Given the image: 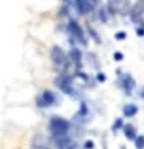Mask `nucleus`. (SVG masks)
I'll return each instance as SVG.
<instances>
[{
	"instance_id": "obj_14",
	"label": "nucleus",
	"mask_w": 144,
	"mask_h": 149,
	"mask_svg": "<svg viewBox=\"0 0 144 149\" xmlns=\"http://www.w3.org/2000/svg\"><path fill=\"white\" fill-rule=\"evenodd\" d=\"M122 127H124V120H122L120 118H119V119H116L114 125H112V132H117L119 129H122Z\"/></svg>"
},
{
	"instance_id": "obj_18",
	"label": "nucleus",
	"mask_w": 144,
	"mask_h": 149,
	"mask_svg": "<svg viewBox=\"0 0 144 149\" xmlns=\"http://www.w3.org/2000/svg\"><path fill=\"white\" fill-rule=\"evenodd\" d=\"M84 148H87V149H92V148H95V144H93V141H86V143H84Z\"/></svg>"
},
{
	"instance_id": "obj_17",
	"label": "nucleus",
	"mask_w": 144,
	"mask_h": 149,
	"mask_svg": "<svg viewBox=\"0 0 144 149\" xmlns=\"http://www.w3.org/2000/svg\"><path fill=\"white\" fill-rule=\"evenodd\" d=\"M112 57H114V60L120 62V60L124 59V54H122V52H114V56H112Z\"/></svg>"
},
{
	"instance_id": "obj_15",
	"label": "nucleus",
	"mask_w": 144,
	"mask_h": 149,
	"mask_svg": "<svg viewBox=\"0 0 144 149\" xmlns=\"http://www.w3.org/2000/svg\"><path fill=\"white\" fill-rule=\"evenodd\" d=\"M87 30H89V33H90V37H92V38H93V40H95V41H97V43H100V41H101V40H100V37H98V35H97V32H95V30H93V29H92V27H90V26H87Z\"/></svg>"
},
{
	"instance_id": "obj_12",
	"label": "nucleus",
	"mask_w": 144,
	"mask_h": 149,
	"mask_svg": "<svg viewBox=\"0 0 144 149\" xmlns=\"http://www.w3.org/2000/svg\"><path fill=\"white\" fill-rule=\"evenodd\" d=\"M136 113H138V106L130 103V105H125L124 106V116L125 118H133V116H136Z\"/></svg>"
},
{
	"instance_id": "obj_19",
	"label": "nucleus",
	"mask_w": 144,
	"mask_h": 149,
	"mask_svg": "<svg viewBox=\"0 0 144 149\" xmlns=\"http://www.w3.org/2000/svg\"><path fill=\"white\" fill-rule=\"evenodd\" d=\"M97 81H100V83H103V81H106V76H105L103 73H98V74H97Z\"/></svg>"
},
{
	"instance_id": "obj_3",
	"label": "nucleus",
	"mask_w": 144,
	"mask_h": 149,
	"mask_svg": "<svg viewBox=\"0 0 144 149\" xmlns=\"http://www.w3.org/2000/svg\"><path fill=\"white\" fill-rule=\"evenodd\" d=\"M68 32H70V35H71L73 40H76L78 43H81L82 46L87 45L86 35H84V32H82V29H81V26L76 22L75 19H70V22H68Z\"/></svg>"
},
{
	"instance_id": "obj_20",
	"label": "nucleus",
	"mask_w": 144,
	"mask_h": 149,
	"mask_svg": "<svg viewBox=\"0 0 144 149\" xmlns=\"http://www.w3.org/2000/svg\"><path fill=\"white\" fill-rule=\"evenodd\" d=\"M100 21H106V13H105V8L103 10H100Z\"/></svg>"
},
{
	"instance_id": "obj_21",
	"label": "nucleus",
	"mask_w": 144,
	"mask_h": 149,
	"mask_svg": "<svg viewBox=\"0 0 144 149\" xmlns=\"http://www.w3.org/2000/svg\"><path fill=\"white\" fill-rule=\"evenodd\" d=\"M136 35H138V37H143L144 35V27H138V29H136Z\"/></svg>"
},
{
	"instance_id": "obj_10",
	"label": "nucleus",
	"mask_w": 144,
	"mask_h": 149,
	"mask_svg": "<svg viewBox=\"0 0 144 149\" xmlns=\"http://www.w3.org/2000/svg\"><path fill=\"white\" fill-rule=\"evenodd\" d=\"M68 57H70V60H71V62L79 68V67H81V62H82V54H81L79 49H78V48H71V49H70Z\"/></svg>"
},
{
	"instance_id": "obj_13",
	"label": "nucleus",
	"mask_w": 144,
	"mask_h": 149,
	"mask_svg": "<svg viewBox=\"0 0 144 149\" xmlns=\"http://www.w3.org/2000/svg\"><path fill=\"white\" fill-rule=\"evenodd\" d=\"M135 146L138 149H143L144 148V135H139V136L135 138Z\"/></svg>"
},
{
	"instance_id": "obj_2",
	"label": "nucleus",
	"mask_w": 144,
	"mask_h": 149,
	"mask_svg": "<svg viewBox=\"0 0 144 149\" xmlns=\"http://www.w3.org/2000/svg\"><path fill=\"white\" fill-rule=\"evenodd\" d=\"M55 86L59 87L64 94L66 95H75V84H73V78L68 74H60L55 78Z\"/></svg>"
},
{
	"instance_id": "obj_22",
	"label": "nucleus",
	"mask_w": 144,
	"mask_h": 149,
	"mask_svg": "<svg viewBox=\"0 0 144 149\" xmlns=\"http://www.w3.org/2000/svg\"><path fill=\"white\" fill-rule=\"evenodd\" d=\"M139 95H141V98H144V87L141 89V92H139Z\"/></svg>"
},
{
	"instance_id": "obj_16",
	"label": "nucleus",
	"mask_w": 144,
	"mask_h": 149,
	"mask_svg": "<svg viewBox=\"0 0 144 149\" xmlns=\"http://www.w3.org/2000/svg\"><path fill=\"white\" fill-rule=\"evenodd\" d=\"M127 38V33L125 32H117L116 33V40H125Z\"/></svg>"
},
{
	"instance_id": "obj_1",
	"label": "nucleus",
	"mask_w": 144,
	"mask_h": 149,
	"mask_svg": "<svg viewBox=\"0 0 144 149\" xmlns=\"http://www.w3.org/2000/svg\"><path fill=\"white\" fill-rule=\"evenodd\" d=\"M70 130V122L64 118L54 116L49 120V132L52 133V136H62V135H68Z\"/></svg>"
},
{
	"instance_id": "obj_6",
	"label": "nucleus",
	"mask_w": 144,
	"mask_h": 149,
	"mask_svg": "<svg viewBox=\"0 0 144 149\" xmlns=\"http://www.w3.org/2000/svg\"><path fill=\"white\" fill-rule=\"evenodd\" d=\"M75 5L79 15H89V13H92L97 8L90 0H75Z\"/></svg>"
},
{
	"instance_id": "obj_9",
	"label": "nucleus",
	"mask_w": 144,
	"mask_h": 149,
	"mask_svg": "<svg viewBox=\"0 0 144 149\" xmlns=\"http://www.w3.org/2000/svg\"><path fill=\"white\" fill-rule=\"evenodd\" d=\"M54 143L57 148H76L75 143L70 140L68 135H62V136H54Z\"/></svg>"
},
{
	"instance_id": "obj_11",
	"label": "nucleus",
	"mask_w": 144,
	"mask_h": 149,
	"mask_svg": "<svg viewBox=\"0 0 144 149\" xmlns=\"http://www.w3.org/2000/svg\"><path fill=\"white\" fill-rule=\"evenodd\" d=\"M124 135L127 140H133L135 141L136 138V129L132 125V124H127V125H124Z\"/></svg>"
},
{
	"instance_id": "obj_7",
	"label": "nucleus",
	"mask_w": 144,
	"mask_h": 149,
	"mask_svg": "<svg viewBox=\"0 0 144 149\" xmlns=\"http://www.w3.org/2000/svg\"><path fill=\"white\" fill-rule=\"evenodd\" d=\"M120 87L127 95L132 94V91L135 89V79L132 78V74H120Z\"/></svg>"
},
{
	"instance_id": "obj_5",
	"label": "nucleus",
	"mask_w": 144,
	"mask_h": 149,
	"mask_svg": "<svg viewBox=\"0 0 144 149\" xmlns=\"http://www.w3.org/2000/svg\"><path fill=\"white\" fill-rule=\"evenodd\" d=\"M57 103V95L52 91H44L37 97V105L38 108H49V106Z\"/></svg>"
},
{
	"instance_id": "obj_8",
	"label": "nucleus",
	"mask_w": 144,
	"mask_h": 149,
	"mask_svg": "<svg viewBox=\"0 0 144 149\" xmlns=\"http://www.w3.org/2000/svg\"><path fill=\"white\" fill-rule=\"evenodd\" d=\"M143 13H144V0H138V2L130 8V17H132V21L136 22V21L141 19Z\"/></svg>"
},
{
	"instance_id": "obj_4",
	"label": "nucleus",
	"mask_w": 144,
	"mask_h": 149,
	"mask_svg": "<svg viewBox=\"0 0 144 149\" xmlns=\"http://www.w3.org/2000/svg\"><path fill=\"white\" fill-rule=\"evenodd\" d=\"M51 60L54 62L55 67H66L70 57L64 52V49L60 46H52L51 48Z\"/></svg>"
}]
</instances>
